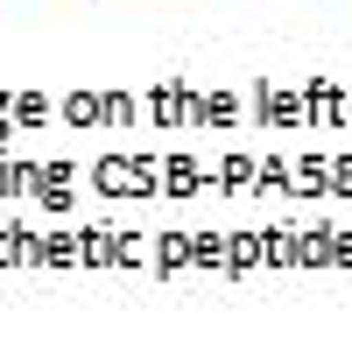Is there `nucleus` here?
I'll list each match as a JSON object with an SVG mask.
<instances>
[]
</instances>
